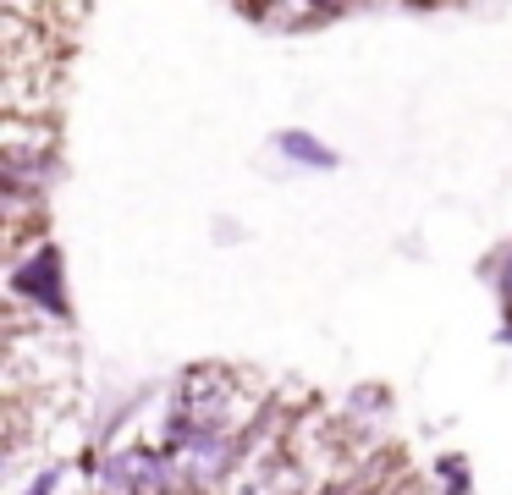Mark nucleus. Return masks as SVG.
<instances>
[{
    "label": "nucleus",
    "instance_id": "nucleus-1",
    "mask_svg": "<svg viewBox=\"0 0 512 495\" xmlns=\"http://www.w3.org/2000/svg\"><path fill=\"white\" fill-rule=\"evenodd\" d=\"M12 292L28 297V303L50 308V314H67V297H61V253L50 248V242H39L34 253H23V259L12 264Z\"/></svg>",
    "mask_w": 512,
    "mask_h": 495
},
{
    "label": "nucleus",
    "instance_id": "nucleus-2",
    "mask_svg": "<svg viewBox=\"0 0 512 495\" xmlns=\"http://www.w3.org/2000/svg\"><path fill=\"white\" fill-rule=\"evenodd\" d=\"M276 149L292 154L298 165H309V171H336V149H325V143L309 138V132H281Z\"/></svg>",
    "mask_w": 512,
    "mask_h": 495
},
{
    "label": "nucleus",
    "instance_id": "nucleus-3",
    "mask_svg": "<svg viewBox=\"0 0 512 495\" xmlns=\"http://www.w3.org/2000/svg\"><path fill=\"white\" fill-rule=\"evenodd\" d=\"M441 473H446V490H452V495H463V490H468V473H463V462H457V457H446V462H441Z\"/></svg>",
    "mask_w": 512,
    "mask_h": 495
},
{
    "label": "nucleus",
    "instance_id": "nucleus-4",
    "mask_svg": "<svg viewBox=\"0 0 512 495\" xmlns=\"http://www.w3.org/2000/svg\"><path fill=\"white\" fill-rule=\"evenodd\" d=\"M496 281H501V303H507V314H512V253L501 259V275H496Z\"/></svg>",
    "mask_w": 512,
    "mask_h": 495
}]
</instances>
